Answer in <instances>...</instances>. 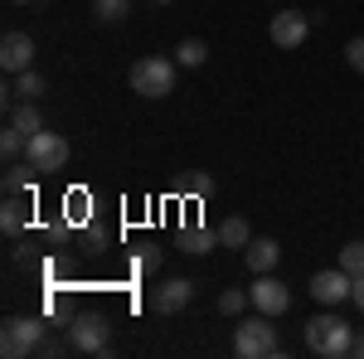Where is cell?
I'll list each match as a JSON object with an SVG mask.
<instances>
[{"label": "cell", "instance_id": "cell-1", "mask_svg": "<svg viewBox=\"0 0 364 359\" xmlns=\"http://www.w3.org/2000/svg\"><path fill=\"white\" fill-rule=\"evenodd\" d=\"M306 350L321 359H340L355 350V326H345L340 316L331 311H321V316H311L306 321Z\"/></svg>", "mask_w": 364, "mask_h": 359}, {"label": "cell", "instance_id": "cell-2", "mask_svg": "<svg viewBox=\"0 0 364 359\" xmlns=\"http://www.w3.org/2000/svg\"><path fill=\"white\" fill-rule=\"evenodd\" d=\"M175 58H156L146 54L132 63V92H141V97H170L175 92Z\"/></svg>", "mask_w": 364, "mask_h": 359}, {"label": "cell", "instance_id": "cell-3", "mask_svg": "<svg viewBox=\"0 0 364 359\" xmlns=\"http://www.w3.org/2000/svg\"><path fill=\"white\" fill-rule=\"evenodd\" d=\"M272 316H252V321H238V331H233V355L238 359H267V355H277L282 345H277V331L267 326Z\"/></svg>", "mask_w": 364, "mask_h": 359}, {"label": "cell", "instance_id": "cell-4", "mask_svg": "<svg viewBox=\"0 0 364 359\" xmlns=\"http://www.w3.org/2000/svg\"><path fill=\"white\" fill-rule=\"evenodd\" d=\"M39 340H44V321H34V316H10V321L0 326V355L25 359V355L39 350Z\"/></svg>", "mask_w": 364, "mask_h": 359}, {"label": "cell", "instance_id": "cell-5", "mask_svg": "<svg viewBox=\"0 0 364 359\" xmlns=\"http://www.w3.org/2000/svg\"><path fill=\"white\" fill-rule=\"evenodd\" d=\"M68 345H73L78 355H107V350H112V326H107V316L83 311V316L68 326Z\"/></svg>", "mask_w": 364, "mask_h": 359}, {"label": "cell", "instance_id": "cell-6", "mask_svg": "<svg viewBox=\"0 0 364 359\" xmlns=\"http://www.w3.org/2000/svg\"><path fill=\"white\" fill-rule=\"evenodd\" d=\"M25 161L34 166V175H54V170L68 166V141L58 136V132H34Z\"/></svg>", "mask_w": 364, "mask_h": 359}, {"label": "cell", "instance_id": "cell-7", "mask_svg": "<svg viewBox=\"0 0 364 359\" xmlns=\"http://www.w3.org/2000/svg\"><path fill=\"white\" fill-rule=\"evenodd\" d=\"M252 296V311H262V316H282L287 306H291V291H287V282H277L272 272H257L248 286Z\"/></svg>", "mask_w": 364, "mask_h": 359}, {"label": "cell", "instance_id": "cell-8", "mask_svg": "<svg viewBox=\"0 0 364 359\" xmlns=\"http://www.w3.org/2000/svg\"><path fill=\"white\" fill-rule=\"evenodd\" d=\"M267 34H272L277 49H301L306 34H311V15H301V10H277L272 25H267Z\"/></svg>", "mask_w": 364, "mask_h": 359}, {"label": "cell", "instance_id": "cell-9", "mask_svg": "<svg viewBox=\"0 0 364 359\" xmlns=\"http://www.w3.org/2000/svg\"><path fill=\"white\" fill-rule=\"evenodd\" d=\"M190 301H195V282L190 277H170V282H161L151 291V311L156 316H175V311H185Z\"/></svg>", "mask_w": 364, "mask_h": 359}, {"label": "cell", "instance_id": "cell-10", "mask_svg": "<svg viewBox=\"0 0 364 359\" xmlns=\"http://www.w3.org/2000/svg\"><path fill=\"white\" fill-rule=\"evenodd\" d=\"M350 286H355V277L345 272V267H326V272L311 277V296L321 306H340L345 296H350Z\"/></svg>", "mask_w": 364, "mask_h": 359}, {"label": "cell", "instance_id": "cell-11", "mask_svg": "<svg viewBox=\"0 0 364 359\" xmlns=\"http://www.w3.org/2000/svg\"><path fill=\"white\" fill-rule=\"evenodd\" d=\"M0 63H5V73L15 78V73H25L29 63H34V39L20 34V29H10L5 39H0Z\"/></svg>", "mask_w": 364, "mask_h": 359}, {"label": "cell", "instance_id": "cell-12", "mask_svg": "<svg viewBox=\"0 0 364 359\" xmlns=\"http://www.w3.org/2000/svg\"><path fill=\"white\" fill-rule=\"evenodd\" d=\"M277 257H282V248L272 243V238H252L248 248H243V262H248L252 277H257V272H272V267H277Z\"/></svg>", "mask_w": 364, "mask_h": 359}, {"label": "cell", "instance_id": "cell-13", "mask_svg": "<svg viewBox=\"0 0 364 359\" xmlns=\"http://www.w3.org/2000/svg\"><path fill=\"white\" fill-rule=\"evenodd\" d=\"M25 223H29V204H25V194H5V204H0V228L15 238V233H25Z\"/></svg>", "mask_w": 364, "mask_h": 359}, {"label": "cell", "instance_id": "cell-14", "mask_svg": "<svg viewBox=\"0 0 364 359\" xmlns=\"http://www.w3.org/2000/svg\"><path fill=\"white\" fill-rule=\"evenodd\" d=\"M180 248L185 252H214L219 248V228H185L180 233Z\"/></svg>", "mask_w": 364, "mask_h": 359}, {"label": "cell", "instance_id": "cell-15", "mask_svg": "<svg viewBox=\"0 0 364 359\" xmlns=\"http://www.w3.org/2000/svg\"><path fill=\"white\" fill-rule=\"evenodd\" d=\"M219 243H224V248H248V243H252L248 219H224V223H219Z\"/></svg>", "mask_w": 364, "mask_h": 359}, {"label": "cell", "instance_id": "cell-16", "mask_svg": "<svg viewBox=\"0 0 364 359\" xmlns=\"http://www.w3.org/2000/svg\"><path fill=\"white\" fill-rule=\"evenodd\" d=\"M25 151H29V136L20 132V127H15V122H10V127L0 132V156H5V161H20Z\"/></svg>", "mask_w": 364, "mask_h": 359}, {"label": "cell", "instance_id": "cell-17", "mask_svg": "<svg viewBox=\"0 0 364 359\" xmlns=\"http://www.w3.org/2000/svg\"><path fill=\"white\" fill-rule=\"evenodd\" d=\"M29 175H34V166H15V161H10V166H5V175H0V185H5V194H29Z\"/></svg>", "mask_w": 364, "mask_h": 359}, {"label": "cell", "instance_id": "cell-18", "mask_svg": "<svg viewBox=\"0 0 364 359\" xmlns=\"http://www.w3.org/2000/svg\"><path fill=\"white\" fill-rule=\"evenodd\" d=\"M204 58H209V44L204 39H180V49H175V63L180 68H199Z\"/></svg>", "mask_w": 364, "mask_h": 359}, {"label": "cell", "instance_id": "cell-19", "mask_svg": "<svg viewBox=\"0 0 364 359\" xmlns=\"http://www.w3.org/2000/svg\"><path fill=\"white\" fill-rule=\"evenodd\" d=\"M10 122H15V127H20L25 136H34V132H44V117H39V107H34V102H20V107L10 112Z\"/></svg>", "mask_w": 364, "mask_h": 359}, {"label": "cell", "instance_id": "cell-20", "mask_svg": "<svg viewBox=\"0 0 364 359\" xmlns=\"http://www.w3.org/2000/svg\"><path fill=\"white\" fill-rule=\"evenodd\" d=\"M248 306H252V296L238 291V286H224V291H219V311H224V316H243Z\"/></svg>", "mask_w": 364, "mask_h": 359}, {"label": "cell", "instance_id": "cell-21", "mask_svg": "<svg viewBox=\"0 0 364 359\" xmlns=\"http://www.w3.org/2000/svg\"><path fill=\"white\" fill-rule=\"evenodd\" d=\"M92 10H97V20L117 25V20H127V15H132V0H92Z\"/></svg>", "mask_w": 364, "mask_h": 359}, {"label": "cell", "instance_id": "cell-22", "mask_svg": "<svg viewBox=\"0 0 364 359\" xmlns=\"http://www.w3.org/2000/svg\"><path fill=\"white\" fill-rule=\"evenodd\" d=\"M340 267L350 277H360L364 272V243H345V248H340Z\"/></svg>", "mask_w": 364, "mask_h": 359}, {"label": "cell", "instance_id": "cell-23", "mask_svg": "<svg viewBox=\"0 0 364 359\" xmlns=\"http://www.w3.org/2000/svg\"><path fill=\"white\" fill-rule=\"evenodd\" d=\"M132 267H136V272H156V267H161V248H151V243H146V248L132 257Z\"/></svg>", "mask_w": 364, "mask_h": 359}, {"label": "cell", "instance_id": "cell-24", "mask_svg": "<svg viewBox=\"0 0 364 359\" xmlns=\"http://www.w3.org/2000/svg\"><path fill=\"white\" fill-rule=\"evenodd\" d=\"M345 63H350L355 73H364V34H355V39L345 44Z\"/></svg>", "mask_w": 364, "mask_h": 359}, {"label": "cell", "instance_id": "cell-25", "mask_svg": "<svg viewBox=\"0 0 364 359\" xmlns=\"http://www.w3.org/2000/svg\"><path fill=\"white\" fill-rule=\"evenodd\" d=\"M185 190L199 194V199H204V194H214V175H204V170H199V175H190V180H185Z\"/></svg>", "mask_w": 364, "mask_h": 359}, {"label": "cell", "instance_id": "cell-26", "mask_svg": "<svg viewBox=\"0 0 364 359\" xmlns=\"http://www.w3.org/2000/svg\"><path fill=\"white\" fill-rule=\"evenodd\" d=\"M350 301H355V306H360V311H364V272L355 277V286H350Z\"/></svg>", "mask_w": 364, "mask_h": 359}, {"label": "cell", "instance_id": "cell-27", "mask_svg": "<svg viewBox=\"0 0 364 359\" xmlns=\"http://www.w3.org/2000/svg\"><path fill=\"white\" fill-rule=\"evenodd\" d=\"M34 355H63V345H58V340H39V350H34Z\"/></svg>", "mask_w": 364, "mask_h": 359}, {"label": "cell", "instance_id": "cell-28", "mask_svg": "<svg viewBox=\"0 0 364 359\" xmlns=\"http://www.w3.org/2000/svg\"><path fill=\"white\" fill-rule=\"evenodd\" d=\"M350 355H360V359H364V326L355 331V350H350Z\"/></svg>", "mask_w": 364, "mask_h": 359}, {"label": "cell", "instance_id": "cell-29", "mask_svg": "<svg viewBox=\"0 0 364 359\" xmlns=\"http://www.w3.org/2000/svg\"><path fill=\"white\" fill-rule=\"evenodd\" d=\"M10 5H29V0H10Z\"/></svg>", "mask_w": 364, "mask_h": 359}, {"label": "cell", "instance_id": "cell-30", "mask_svg": "<svg viewBox=\"0 0 364 359\" xmlns=\"http://www.w3.org/2000/svg\"><path fill=\"white\" fill-rule=\"evenodd\" d=\"M156 5H170V0H156Z\"/></svg>", "mask_w": 364, "mask_h": 359}]
</instances>
